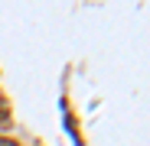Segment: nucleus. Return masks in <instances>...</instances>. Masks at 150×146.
Wrapping results in <instances>:
<instances>
[{
	"label": "nucleus",
	"instance_id": "f257e3e1",
	"mask_svg": "<svg viewBox=\"0 0 150 146\" xmlns=\"http://www.w3.org/2000/svg\"><path fill=\"white\" fill-rule=\"evenodd\" d=\"M10 117V104H7V97L0 94V124H4V120Z\"/></svg>",
	"mask_w": 150,
	"mask_h": 146
},
{
	"label": "nucleus",
	"instance_id": "f03ea898",
	"mask_svg": "<svg viewBox=\"0 0 150 146\" xmlns=\"http://www.w3.org/2000/svg\"><path fill=\"white\" fill-rule=\"evenodd\" d=\"M0 146H16L13 140H7V136H0Z\"/></svg>",
	"mask_w": 150,
	"mask_h": 146
}]
</instances>
